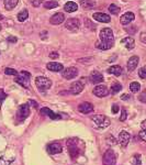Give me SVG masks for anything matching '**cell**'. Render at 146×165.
<instances>
[{
  "label": "cell",
  "instance_id": "cell-19",
  "mask_svg": "<svg viewBox=\"0 0 146 165\" xmlns=\"http://www.w3.org/2000/svg\"><path fill=\"white\" fill-rule=\"evenodd\" d=\"M46 67H47V70H52V72H60V70H64L63 64L57 63V62H51L46 65Z\"/></svg>",
  "mask_w": 146,
  "mask_h": 165
},
{
  "label": "cell",
  "instance_id": "cell-46",
  "mask_svg": "<svg viewBox=\"0 0 146 165\" xmlns=\"http://www.w3.org/2000/svg\"><path fill=\"white\" fill-rule=\"evenodd\" d=\"M138 99H140L141 101H143V102H146V91H144L142 95L138 97Z\"/></svg>",
  "mask_w": 146,
  "mask_h": 165
},
{
  "label": "cell",
  "instance_id": "cell-11",
  "mask_svg": "<svg viewBox=\"0 0 146 165\" xmlns=\"http://www.w3.org/2000/svg\"><path fill=\"white\" fill-rule=\"evenodd\" d=\"M130 139H131V136H130L129 132H126V131H121L120 134H119V143H120L122 146H126V145L129 144Z\"/></svg>",
  "mask_w": 146,
  "mask_h": 165
},
{
  "label": "cell",
  "instance_id": "cell-51",
  "mask_svg": "<svg viewBox=\"0 0 146 165\" xmlns=\"http://www.w3.org/2000/svg\"><path fill=\"white\" fill-rule=\"evenodd\" d=\"M30 104L33 105V107H35V108H37V106H39V105H37V102L36 101H33V100H30Z\"/></svg>",
  "mask_w": 146,
  "mask_h": 165
},
{
  "label": "cell",
  "instance_id": "cell-42",
  "mask_svg": "<svg viewBox=\"0 0 146 165\" xmlns=\"http://www.w3.org/2000/svg\"><path fill=\"white\" fill-rule=\"evenodd\" d=\"M126 110L125 109H122V115H121L120 117V121H125V119H126Z\"/></svg>",
  "mask_w": 146,
  "mask_h": 165
},
{
  "label": "cell",
  "instance_id": "cell-23",
  "mask_svg": "<svg viewBox=\"0 0 146 165\" xmlns=\"http://www.w3.org/2000/svg\"><path fill=\"white\" fill-rule=\"evenodd\" d=\"M80 6L86 10H91L96 7V2L92 0H80Z\"/></svg>",
  "mask_w": 146,
  "mask_h": 165
},
{
  "label": "cell",
  "instance_id": "cell-24",
  "mask_svg": "<svg viewBox=\"0 0 146 165\" xmlns=\"http://www.w3.org/2000/svg\"><path fill=\"white\" fill-rule=\"evenodd\" d=\"M77 9H78V5L73 2V1H69V2L65 3V6H64V10L66 12H75Z\"/></svg>",
  "mask_w": 146,
  "mask_h": 165
},
{
  "label": "cell",
  "instance_id": "cell-52",
  "mask_svg": "<svg viewBox=\"0 0 146 165\" xmlns=\"http://www.w3.org/2000/svg\"><path fill=\"white\" fill-rule=\"evenodd\" d=\"M3 19V15H0V20H2Z\"/></svg>",
  "mask_w": 146,
  "mask_h": 165
},
{
  "label": "cell",
  "instance_id": "cell-14",
  "mask_svg": "<svg viewBox=\"0 0 146 165\" xmlns=\"http://www.w3.org/2000/svg\"><path fill=\"white\" fill-rule=\"evenodd\" d=\"M78 111L87 115V113L93 111V106H92V104H90V102H83V104H80L78 106Z\"/></svg>",
  "mask_w": 146,
  "mask_h": 165
},
{
  "label": "cell",
  "instance_id": "cell-26",
  "mask_svg": "<svg viewBox=\"0 0 146 165\" xmlns=\"http://www.w3.org/2000/svg\"><path fill=\"white\" fill-rule=\"evenodd\" d=\"M19 0H5V7L7 10H12L17 7Z\"/></svg>",
  "mask_w": 146,
  "mask_h": 165
},
{
  "label": "cell",
  "instance_id": "cell-7",
  "mask_svg": "<svg viewBox=\"0 0 146 165\" xmlns=\"http://www.w3.org/2000/svg\"><path fill=\"white\" fill-rule=\"evenodd\" d=\"M29 115H30V108H29V105L28 104H23L18 108L17 117L20 119V120H23V119L28 118Z\"/></svg>",
  "mask_w": 146,
  "mask_h": 165
},
{
  "label": "cell",
  "instance_id": "cell-13",
  "mask_svg": "<svg viewBox=\"0 0 146 165\" xmlns=\"http://www.w3.org/2000/svg\"><path fill=\"white\" fill-rule=\"evenodd\" d=\"M64 21H65V15H64V13H60V12L55 13V15H52V18L49 19V22H51L52 24H54V26H58V24L63 23Z\"/></svg>",
  "mask_w": 146,
  "mask_h": 165
},
{
  "label": "cell",
  "instance_id": "cell-22",
  "mask_svg": "<svg viewBox=\"0 0 146 165\" xmlns=\"http://www.w3.org/2000/svg\"><path fill=\"white\" fill-rule=\"evenodd\" d=\"M40 112L42 113V115H45V116L49 117L51 119H59L60 118L59 115H56V113H54L51 109H49V108H42Z\"/></svg>",
  "mask_w": 146,
  "mask_h": 165
},
{
  "label": "cell",
  "instance_id": "cell-31",
  "mask_svg": "<svg viewBox=\"0 0 146 165\" xmlns=\"http://www.w3.org/2000/svg\"><path fill=\"white\" fill-rule=\"evenodd\" d=\"M130 89H131L132 93H138L141 89V85L138 84V81H133V83H131L130 84Z\"/></svg>",
  "mask_w": 146,
  "mask_h": 165
},
{
  "label": "cell",
  "instance_id": "cell-36",
  "mask_svg": "<svg viewBox=\"0 0 146 165\" xmlns=\"http://www.w3.org/2000/svg\"><path fill=\"white\" fill-rule=\"evenodd\" d=\"M12 161H13V160H8L5 156H1L0 157V165H9Z\"/></svg>",
  "mask_w": 146,
  "mask_h": 165
},
{
  "label": "cell",
  "instance_id": "cell-15",
  "mask_svg": "<svg viewBox=\"0 0 146 165\" xmlns=\"http://www.w3.org/2000/svg\"><path fill=\"white\" fill-rule=\"evenodd\" d=\"M93 19L96 21H99V22H102V23H109L111 21V18L109 15H106V13H101V12H97V13H93Z\"/></svg>",
  "mask_w": 146,
  "mask_h": 165
},
{
  "label": "cell",
  "instance_id": "cell-44",
  "mask_svg": "<svg viewBox=\"0 0 146 165\" xmlns=\"http://www.w3.org/2000/svg\"><path fill=\"white\" fill-rule=\"evenodd\" d=\"M92 61V57H88V58H79L78 62H80V63H88V62Z\"/></svg>",
  "mask_w": 146,
  "mask_h": 165
},
{
  "label": "cell",
  "instance_id": "cell-28",
  "mask_svg": "<svg viewBox=\"0 0 146 165\" xmlns=\"http://www.w3.org/2000/svg\"><path fill=\"white\" fill-rule=\"evenodd\" d=\"M58 6V3L54 0H47L45 2H43V7L45 9H54Z\"/></svg>",
  "mask_w": 146,
  "mask_h": 165
},
{
  "label": "cell",
  "instance_id": "cell-9",
  "mask_svg": "<svg viewBox=\"0 0 146 165\" xmlns=\"http://www.w3.org/2000/svg\"><path fill=\"white\" fill-rule=\"evenodd\" d=\"M92 93L95 94L97 97H99V98H103V97L108 96L109 89H108V87H106L104 85H99V86H97L96 88H93Z\"/></svg>",
  "mask_w": 146,
  "mask_h": 165
},
{
  "label": "cell",
  "instance_id": "cell-32",
  "mask_svg": "<svg viewBox=\"0 0 146 165\" xmlns=\"http://www.w3.org/2000/svg\"><path fill=\"white\" fill-rule=\"evenodd\" d=\"M109 11L110 13H112V15H119L120 13V8L117 6H115V5H110L109 6Z\"/></svg>",
  "mask_w": 146,
  "mask_h": 165
},
{
  "label": "cell",
  "instance_id": "cell-20",
  "mask_svg": "<svg viewBox=\"0 0 146 165\" xmlns=\"http://www.w3.org/2000/svg\"><path fill=\"white\" fill-rule=\"evenodd\" d=\"M121 44H123L126 49L132 50V49H134L135 46V41L134 39L131 38V36H127V38H124L121 40Z\"/></svg>",
  "mask_w": 146,
  "mask_h": 165
},
{
  "label": "cell",
  "instance_id": "cell-48",
  "mask_svg": "<svg viewBox=\"0 0 146 165\" xmlns=\"http://www.w3.org/2000/svg\"><path fill=\"white\" fill-rule=\"evenodd\" d=\"M58 56H59V55H58V53H56V52H53L49 54V57L53 58V60H54V58H57Z\"/></svg>",
  "mask_w": 146,
  "mask_h": 165
},
{
  "label": "cell",
  "instance_id": "cell-43",
  "mask_svg": "<svg viewBox=\"0 0 146 165\" xmlns=\"http://www.w3.org/2000/svg\"><path fill=\"white\" fill-rule=\"evenodd\" d=\"M7 40H8V42H10V43H15L18 41V39L15 38V36H8Z\"/></svg>",
  "mask_w": 146,
  "mask_h": 165
},
{
  "label": "cell",
  "instance_id": "cell-33",
  "mask_svg": "<svg viewBox=\"0 0 146 165\" xmlns=\"http://www.w3.org/2000/svg\"><path fill=\"white\" fill-rule=\"evenodd\" d=\"M132 165H141V155L140 154H135L134 156L131 159Z\"/></svg>",
  "mask_w": 146,
  "mask_h": 165
},
{
  "label": "cell",
  "instance_id": "cell-17",
  "mask_svg": "<svg viewBox=\"0 0 146 165\" xmlns=\"http://www.w3.org/2000/svg\"><path fill=\"white\" fill-rule=\"evenodd\" d=\"M63 151V148L59 143H51L47 145V152L49 154H58Z\"/></svg>",
  "mask_w": 146,
  "mask_h": 165
},
{
  "label": "cell",
  "instance_id": "cell-40",
  "mask_svg": "<svg viewBox=\"0 0 146 165\" xmlns=\"http://www.w3.org/2000/svg\"><path fill=\"white\" fill-rule=\"evenodd\" d=\"M140 138L142 141L146 142V130H142L140 132Z\"/></svg>",
  "mask_w": 146,
  "mask_h": 165
},
{
  "label": "cell",
  "instance_id": "cell-1",
  "mask_svg": "<svg viewBox=\"0 0 146 165\" xmlns=\"http://www.w3.org/2000/svg\"><path fill=\"white\" fill-rule=\"evenodd\" d=\"M79 144H81V141L78 139H69L67 141L68 153L72 159H76L79 155Z\"/></svg>",
  "mask_w": 146,
  "mask_h": 165
},
{
  "label": "cell",
  "instance_id": "cell-35",
  "mask_svg": "<svg viewBox=\"0 0 146 165\" xmlns=\"http://www.w3.org/2000/svg\"><path fill=\"white\" fill-rule=\"evenodd\" d=\"M125 31L129 33V34H131V35H133V34H135L136 33V31H138V28L135 26H132L131 28H125Z\"/></svg>",
  "mask_w": 146,
  "mask_h": 165
},
{
  "label": "cell",
  "instance_id": "cell-30",
  "mask_svg": "<svg viewBox=\"0 0 146 165\" xmlns=\"http://www.w3.org/2000/svg\"><path fill=\"white\" fill-rule=\"evenodd\" d=\"M121 89H122V85H121L120 83H117V81H115L111 86V94L112 95H115V94L119 93Z\"/></svg>",
  "mask_w": 146,
  "mask_h": 165
},
{
  "label": "cell",
  "instance_id": "cell-37",
  "mask_svg": "<svg viewBox=\"0 0 146 165\" xmlns=\"http://www.w3.org/2000/svg\"><path fill=\"white\" fill-rule=\"evenodd\" d=\"M5 73H6L7 75H15V76L18 75V72H17V70H13V68H8V67H7L6 70H5Z\"/></svg>",
  "mask_w": 146,
  "mask_h": 165
},
{
  "label": "cell",
  "instance_id": "cell-4",
  "mask_svg": "<svg viewBox=\"0 0 146 165\" xmlns=\"http://www.w3.org/2000/svg\"><path fill=\"white\" fill-rule=\"evenodd\" d=\"M100 41L104 43L112 44L114 43V36H113V31L109 28H104L100 31Z\"/></svg>",
  "mask_w": 146,
  "mask_h": 165
},
{
  "label": "cell",
  "instance_id": "cell-2",
  "mask_svg": "<svg viewBox=\"0 0 146 165\" xmlns=\"http://www.w3.org/2000/svg\"><path fill=\"white\" fill-rule=\"evenodd\" d=\"M92 122H93V125L95 127L99 128V129H104V128L109 127L110 125V119L108 117L103 116V115H96L91 118Z\"/></svg>",
  "mask_w": 146,
  "mask_h": 165
},
{
  "label": "cell",
  "instance_id": "cell-25",
  "mask_svg": "<svg viewBox=\"0 0 146 165\" xmlns=\"http://www.w3.org/2000/svg\"><path fill=\"white\" fill-rule=\"evenodd\" d=\"M108 73L113 74L114 76H120L122 74V67L119 66V65H113L108 70Z\"/></svg>",
  "mask_w": 146,
  "mask_h": 165
},
{
  "label": "cell",
  "instance_id": "cell-6",
  "mask_svg": "<svg viewBox=\"0 0 146 165\" xmlns=\"http://www.w3.org/2000/svg\"><path fill=\"white\" fill-rule=\"evenodd\" d=\"M103 165H115L117 164V156L113 150H108L106 153L103 154L102 159Z\"/></svg>",
  "mask_w": 146,
  "mask_h": 165
},
{
  "label": "cell",
  "instance_id": "cell-53",
  "mask_svg": "<svg viewBox=\"0 0 146 165\" xmlns=\"http://www.w3.org/2000/svg\"><path fill=\"white\" fill-rule=\"evenodd\" d=\"M0 31H1V26H0Z\"/></svg>",
  "mask_w": 146,
  "mask_h": 165
},
{
  "label": "cell",
  "instance_id": "cell-27",
  "mask_svg": "<svg viewBox=\"0 0 146 165\" xmlns=\"http://www.w3.org/2000/svg\"><path fill=\"white\" fill-rule=\"evenodd\" d=\"M28 18H29V11H28L26 9L22 10L21 12H19V15H18V20L20 21V22H24Z\"/></svg>",
  "mask_w": 146,
  "mask_h": 165
},
{
  "label": "cell",
  "instance_id": "cell-12",
  "mask_svg": "<svg viewBox=\"0 0 146 165\" xmlns=\"http://www.w3.org/2000/svg\"><path fill=\"white\" fill-rule=\"evenodd\" d=\"M90 81H91L92 84H100L103 81V76L100 72H98V70H93V72L90 74V77H89Z\"/></svg>",
  "mask_w": 146,
  "mask_h": 165
},
{
  "label": "cell",
  "instance_id": "cell-47",
  "mask_svg": "<svg viewBox=\"0 0 146 165\" xmlns=\"http://www.w3.org/2000/svg\"><path fill=\"white\" fill-rule=\"evenodd\" d=\"M111 110H112V112L113 113H117L119 112V106H117V105H113Z\"/></svg>",
  "mask_w": 146,
  "mask_h": 165
},
{
  "label": "cell",
  "instance_id": "cell-8",
  "mask_svg": "<svg viewBox=\"0 0 146 165\" xmlns=\"http://www.w3.org/2000/svg\"><path fill=\"white\" fill-rule=\"evenodd\" d=\"M65 26H66V29L69 30V31H77V30H79L80 22H79L78 19L72 18V19H68V20L66 21Z\"/></svg>",
  "mask_w": 146,
  "mask_h": 165
},
{
  "label": "cell",
  "instance_id": "cell-34",
  "mask_svg": "<svg viewBox=\"0 0 146 165\" xmlns=\"http://www.w3.org/2000/svg\"><path fill=\"white\" fill-rule=\"evenodd\" d=\"M138 76H140L141 78L146 79V66H143L142 68H140V70H138Z\"/></svg>",
  "mask_w": 146,
  "mask_h": 165
},
{
  "label": "cell",
  "instance_id": "cell-3",
  "mask_svg": "<svg viewBox=\"0 0 146 165\" xmlns=\"http://www.w3.org/2000/svg\"><path fill=\"white\" fill-rule=\"evenodd\" d=\"M35 85L39 88L40 91H45V90H49L52 86V81L43 76H39L35 79Z\"/></svg>",
  "mask_w": 146,
  "mask_h": 165
},
{
  "label": "cell",
  "instance_id": "cell-41",
  "mask_svg": "<svg viewBox=\"0 0 146 165\" xmlns=\"http://www.w3.org/2000/svg\"><path fill=\"white\" fill-rule=\"evenodd\" d=\"M30 1H31V3L35 7V8H37V7H40V6H41V3H42V1H41V0H30Z\"/></svg>",
  "mask_w": 146,
  "mask_h": 165
},
{
  "label": "cell",
  "instance_id": "cell-16",
  "mask_svg": "<svg viewBox=\"0 0 146 165\" xmlns=\"http://www.w3.org/2000/svg\"><path fill=\"white\" fill-rule=\"evenodd\" d=\"M83 85L81 81H75V83L72 84L70 88H69V90H70V93H72L73 95H78V94H80L81 91H83Z\"/></svg>",
  "mask_w": 146,
  "mask_h": 165
},
{
  "label": "cell",
  "instance_id": "cell-29",
  "mask_svg": "<svg viewBox=\"0 0 146 165\" xmlns=\"http://www.w3.org/2000/svg\"><path fill=\"white\" fill-rule=\"evenodd\" d=\"M113 46L112 44H109V43H104V42H97L96 43V47L99 50H110L111 47Z\"/></svg>",
  "mask_w": 146,
  "mask_h": 165
},
{
  "label": "cell",
  "instance_id": "cell-39",
  "mask_svg": "<svg viewBox=\"0 0 146 165\" xmlns=\"http://www.w3.org/2000/svg\"><path fill=\"white\" fill-rule=\"evenodd\" d=\"M6 97H7V94L5 93L2 89H0V104H1V102L6 99Z\"/></svg>",
  "mask_w": 146,
  "mask_h": 165
},
{
  "label": "cell",
  "instance_id": "cell-45",
  "mask_svg": "<svg viewBox=\"0 0 146 165\" xmlns=\"http://www.w3.org/2000/svg\"><path fill=\"white\" fill-rule=\"evenodd\" d=\"M140 39H141V41H142V42L146 43V31L145 32H142V33H141Z\"/></svg>",
  "mask_w": 146,
  "mask_h": 165
},
{
  "label": "cell",
  "instance_id": "cell-49",
  "mask_svg": "<svg viewBox=\"0 0 146 165\" xmlns=\"http://www.w3.org/2000/svg\"><path fill=\"white\" fill-rule=\"evenodd\" d=\"M121 99H122V100H129V99H130V96L127 95V94H124V95L121 96Z\"/></svg>",
  "mask_w": 146,
  "mask_h": 165
},
{
  "label": "cell",
  "instance_id": "cell-5",
  "mask_svg": "<svg viewBox=\"0 0 146 165\" xmlns=\"http://www.w3.org/2000/svg\"><path fill=\"white\" fill-rule=\"evenodd\" d=\"M15 81L20 84L22 87H25V88H29L30 87V74L28 72H21L18 73V75L15 76Z\"/></svg>",
  "mask_w": 146,
  "mask_h": 165
},
{
  "label": "cell",
  "instance_id": "cell-21",
  "mask_svg": "<svg viewBox=\"0 0 146 165\" xmlns=\"http://www.w3.org/2000/svg\"><path fill=\"white\" fill-rule=\"evenodd\" d=\"M138 61H140V58H138V56H132L129 60V62H127V70H129L130 72L134 70L135 68H136V66H138Z\"/></svg>",
  "mask_w": 146,
  "mask_h": 165
},
{
  "label": "cell",
  "instance_id": "cell-18",
  "mask_svg": "<svg viewBox=\"0 0 146 165\" xmlns=\"http://www.w3.org/2000/svg\"><path fill=\"white\" fill-rule=\"evenodd\" d=\"M134 19H135V15H134V13H133V12H125V13L121 17L120 21H121V23L123 24V26H126V24L131 23Z\"/></svg>",
  "mask_w": 146,
  "mask_h": 165
},
{
  "label": "cell",
  "instance_id": "cell-38",
  "mask_svg": "<svg viewBox=\"0 0 146 165\" xmlns=\"http://www.w3.org/2000/svg\"><path fill=\"white\" fill-rule=\"evenodd\" d=\"M85 24H86V26H88L90 30H96L95 24H92L91 22H90V20H88V19H86V20H85Z\"/></svg>",
  "mask_w": 146,
  "mask_h": 165
},
{
  "label": "cell",
  "instance_id": "cell-50",
  "mask_svg": "<svg viewBox=\"0 0 146 165\" xmlns=\"http://www.w3.org/2000/svg\"><path fill=\"white\" fill-rule=\"evenodd\" d=\"M141 127H142V130H146V120H144V121L141 123Z\"/></svg>",
  "mask_w": 146,
  "mask_h": 165
},
{
  "label": "cell",
  "instance_id": "cell-10",
  "mask_svg": "<svg viewBox=\"0 0 146 165\" xmlns=\"http://www.w3.org/2000/svg\"><path fill=\"white\" fill-rule=\"evenodd\" d=\"M78 75V70L76 67H67L63 70V77L65 79H73Z\"/></svg>",
  "mask_w": 146,
  "mask_h": 165
}]
</instances>
